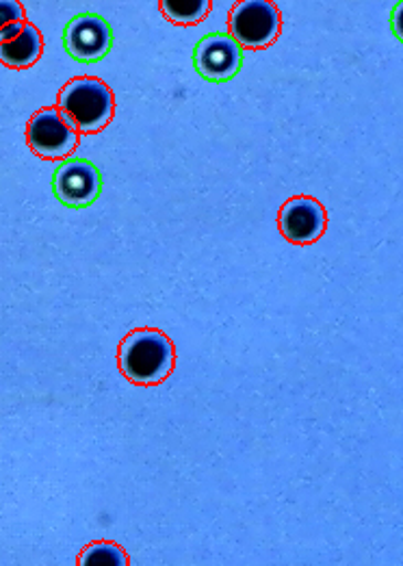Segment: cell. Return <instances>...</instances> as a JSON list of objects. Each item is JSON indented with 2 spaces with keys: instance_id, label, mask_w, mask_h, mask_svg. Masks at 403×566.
Here are the masks:
<instances>
[{
  "instance_id": "cell-1",
  "label": "cell",
  "mask_w": 403,
  "mask_h": 566,
  "mask_svg": "<svg viewBox=\"0 0 403 566\" xmlns=\"http://www.w3.org/2000/svg\"><path fill=\"white\" fill-rule=\"evenodd\" d=\"M121 376L137 387H159L176 369L173 340L157 328L130 331L117 352Z\"/></svg>"
},
{
  "instance_id": "cell-6",
  "label": "cell",
  "mask_w": 403,
  "mask_h": 566,
  "mask_svg": "<svg viewBox=\"0 0 403 566\" xmlns=\"http://www.w3.org/2000/svg\"><path fill=\"white\" fill-rule=\"evenodd\" d=\"M278 228L288 243H317L328 230V211L310 196H295L278 211Z\"/></svg>"
},
{
  "instance_id": "cell-8",
  "label": "cell",
  "mask_w": 403,
  "mask_h": 566,
  "mask_svg": "<svg viewBox=\"0 0 403 566\" xmlns=\"http://www.w3.org/2000/svg\"><path fill=\"white\" fill-rule=\"evenodd\" d=\"M193 65L206 81L226 83L243 65V49L226 33H211L198 42Z\"/></svg>"
},
{
  "instance_id": "cell-7",
  "label": "cell",
  "mask_w": 403,
  "mask_h": 566,
  "mask_svg": "<svg viewBox=\"0 0 403 566\" xmlns=\"http://www.w3.org/2000/svg\"><path fill=\"white\" fill-rule=\"evenodd\" d=\"M53 191L61 205L70 209H85L94 205L103 191L100 171L85 159L65 161L53 176Z\"/></svg>"
},
{
  "instance_id": "cell-11",
  "label": "cell",
  "mask_w": 403,
  "mask_h": 566,
  "mask_svg": "<svg viewBox=\"0 0 403 566\" xmlns=\"http://www.w3.org/2000/svg\"><path fill=\"white\" fill-rule=\"evenodd\" d=\"M159 7H161V13L170 22L178 24V27L200 24L211 13V2L209 0H195V2H170V0H163Z\"/></svg>"
},
{
  "instance_id": "cell-4",
  "label": "cell",
  "mask_w": 403,
  "mask_h": 566,
  "mask_svg": "<svg viewBox=\"0 0 403 566\" xmlns=\"http://www.w3.org/2000/svg\"><path fill=\"white\" fill-rule=\"evenodd\" d=\"M26 142L38 157L63 161L74 155L78 146V130L57 107H46L29 119Z\"/></svg>"
},
{
  "instance_id": "cell-12",
  "label": "cell",
  "mask_w": 403,
  "mask_h": 566,
  "mask_svg": "<svg viewBox=\"0 0 403 566\" xmlns=\"http://www.w3.org/2000/svg\"><path fill=\"white\" fill-rule=\"evenodd\" d=\"M26 22V11L18 0H0V33L13 24Z\"/></svg>"
},
{
  "instance_id": "cell-3",
  "label": "cell",
  "mask_w": 403,
  "mask_h": 566,
  "mask_svg": "<svg viewBox=\"0 0 403 566\" xmlns=\"http://www.w3.org/2000/svg\"><path fill=\"white\" fill-rule=\"evenodd\" d=\"M229 29L243 51H265L280 38L283 15L276 2L241 0L232 7Z\"/></svg>"
},
{
  "instance_id": "cell-13",
  "label": "cell",
  "mask_w": 403,
  "mask_h": 566,
  "mask_svg": "<svg viewBox=\"0 0 403 566\" xmlns=\"http://www.w3.org/2000/svg\"><path fill=\"white\" fill-rule=\"evenodd\" d=\"M391 29H393V35L403 44V0L395 4L391 13Z\"/></svg>"
},
{
  "instance_id": "cell-9",
  "label": "cell",
  "mask_w": 403,
  "mask_h": 566,
  "mask_svg": "<svg viewBox=\"0 0 403 566\" xmlns=\"http://www.w3.org/2000/svg\"><path fill=\"white\" fill-rule=\"evenodd\" d=\"M42 53H44L42 33L31 22H26L15 38L0 42V63H4L11 70H26L35 65L42 57Z\"/></svg>"
},
{
  "instance_id": "cell-2",
  "label": "cell",
  "mask_w": 403,
  "mask_h": 566,
  "mask_svg": "<svg viewBox=\"0 0 403 566\" xmlns=\"http://www.w3.org/2000/svg\"><path fill=\"white\" fill-rule=\"evenodd\" d=\"M57 109L78 133L94 135L107 128L116 115L112 87L96 76H76L59 92Z\"/></svg>"
},
{
  "instance_id": "cell-5",
  "label": "cell",
  "mask_w": 403,
  "mask_h": 566,
  "mask_svg": "<svg viewBox=\"0 0 403 566\" xmlns=\"http://www.w3.org/2000/svg\"><path fill=\"white\" fill-rule=\"evenodd\" d=\"M67 55L81 63H96L107 57L114 46V33L109 22L98 13L74 15L63 33Z\"/></svg>"
},
{
  "instance_id": "cell-10",
  "label": "cell",
  "mask_w": 403,
  "mask_h": 566,
  "mask_svg": "<svg viewBox=\"0 0 403 566\" xmlns=\"http://www.w3.org/2000/svg\"><path fill=\"white\" fill-rule=\"evenodd\" d=\"M76 566H130V556L116 541H94L81 549Z\"/></svg>"
}]
</instances>
